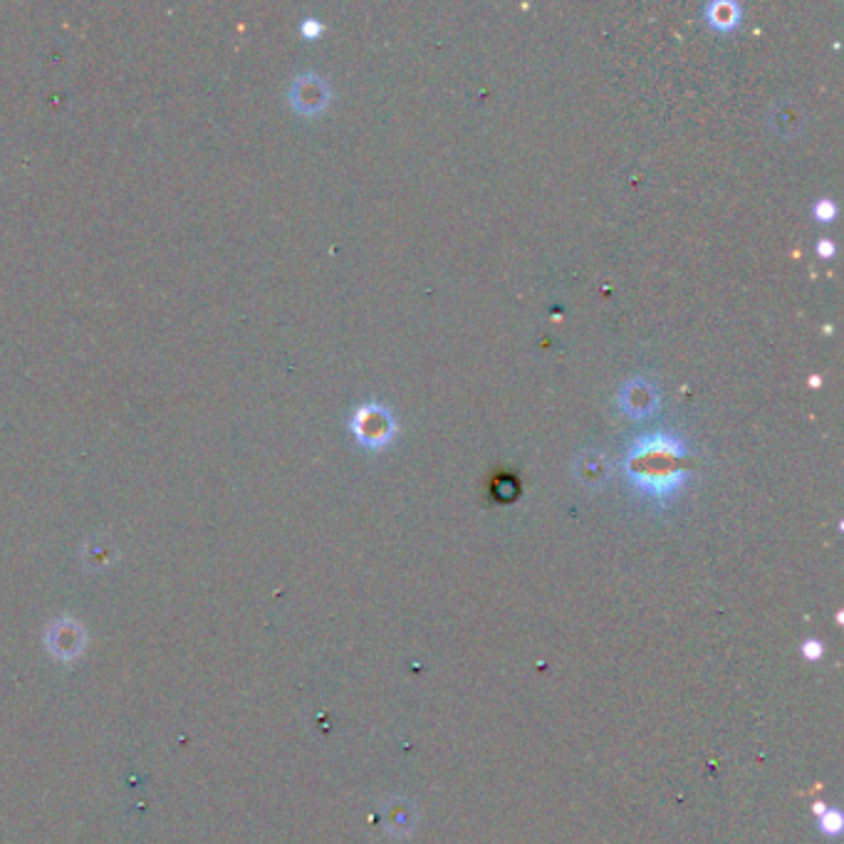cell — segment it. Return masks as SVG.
I'll use <instances>...</instances> for the list:
<instances>
[{"label":"cell","mask_w":844,"mask_h":844,"mask_svg":"<svg viewBox=\"0 0 844 844\" xmlns=\"http://www.w3.org/2000/svg\"><path fill=\"white\" fill-rule=\"evenodd\" d=\"M619 409L629 416V419H649L656 409H659V389L651 379L634 377L619 389Z\"/></svg>","instance_id":"4"},{"label":"cell","mask_w":844,"mask_h":844,"mask_svg":"<svg viewBox=\"0 0 844 844\" xmlns=\"http://www.w3.org/2000/svg\"><path fill=\"white\" fill-rule=\"evenodd\" d=\"M330 97V85L320 75H312V72L295 77L288 90V100L293 104L295 112L307 114V117L320 114L330 104Z\"/></svg>","instance_id":"3"},{"label":"cell","mask_w":844,"mask_h":844,"mask_svg":"<svg viewBox=\"0 0 844 844\" xmlns=\"http://www.w3.org/2000/svg\"><path fill=\"white\" fill-rule=\"evenodd\" d=\"M322 30H325V28H322V25L317 23L315 18H307L305 23H302V35H305V38H310V40L317 38V35H320Z\"/></svg>","instance_id":"10"},{"label":"cell","mask_w":844,"mask_h":844,"mask_svg":"<svg viewBox=\"0 0 844 844\" xmlns=\"http://www.w3.org/2000/svg\"><path fill=\"white\" fill-rule=\"evenodd\" d=\"M686 456L689 448L684 439L671 431H649L629 448L624 458V473L644 498L664 505L689 478L684 466Z\"/></svg>","instance_id":"1"},{"label":"cell","mask_w":844,"mask_h":844,"mask_svg":"<svg viewBox=\"0 0 844 844\" xmlns=\"http://www.w3.org/2000/svg\"><path fill=\"white\" fill-rule=\"evenodd\" d=\"M354 439L367 448H384L394 439V416L382 404H362L352 416Z\"/></svg>","instance_id":"2"},{"label":"cell","mask_w":844,"mask_h":844,"mask_svg":"<svg viewBox=\"0 0 844 844\" xmlns=\"http://www.w3.org/2000/svg\"><path fill=\"white\" fill-rule=\"evenodd\" d=\"M575 473L585 486L597 488L609 478V466L599 453H585V456L577 458Z\"/></svg>","instance_id":"5"},{"label":"cell","mask_w":844,"mask_h":844,"mask_svg":"<svg viewBox=\"0 0 844 844\" xmlns=\"http://www.w3.org/2000/svg\"><path fill=\"white\" fill-rule=\"evenodd\" d=\"M738 18H741V8L736 3H711L706 8V20L708 25L718 30H731L738 25Z\"/></svg>","instance_id":"6"},{"label":"cell","mask_w":844,"mask_h":844,"mask_svg":"<svg viewBox=\"0 0 844 844\" xmlns=\"http://www.w3.org/2000/svg\"><path fill=\"white\" fill-rule=\"evenodd\" d=\"M817 253H820L822 258H832V253H835V246H832L830 241H820V246H817Z\"/></svg>","instance_id":"11"},{"label":"cell","mask_w":844,"mask_h":844,"mask_svg":"<svg viewBox=\"0 0 844 844\" xmlns=\"http://www.w3.org/2000/svg\"><path fill=\"white\" fill-rule=\"evenodd\" d=\"M812 812H815L817 827H820L822 835H825V837L840 835L842 827H844V817H842V812L837 810V807L825 805V802H815V805H812Z\"/></svg>","instance_id":"7"},{"label":"cell","mask_w":844,"mask_h":844,"mask_svg":"<svg viewBox=\"0 0 844 844\" xmlns=\"http://www.w3.org/2000/svg\"><path fill=\"white\" fill-rule=\"evenodd\" d=\"M802 656H805L807 661H820L822 656H825V646L817 642V639H807V642H802Z\"/></svg>","instance_id":"8"},{"label":"cell","mask_w":844,"mask_h":844,"mask_svg":"<svg viewBox=\"0 0 844 844\" xmlns=\"http://www.w3.org/2000/svg\"><path fill=\"white\" fill-rule=\"evenodd\" d=\"M835 213H837V206L830 199H822L815 206V218H817V221H832V218H835Z\"/></svg>","instance_id":"9"}]
</instances>
